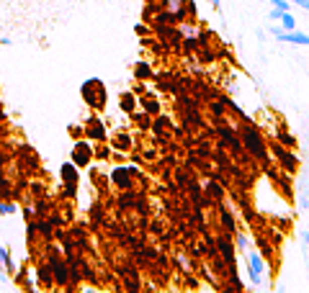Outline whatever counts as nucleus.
<instances>
[{"label":"nucleus","instance_id":"nucleus-1","mask_svg":"<svg viewBox=\"0 0 309 293\" xmlns=\"http://www.w3.org/2000/svg\"><path fill=\"white\" fill-rule=\"evenodd\" d=\"M237 131H240V139H242V147H245V154L260 167H268L271 162V152H268V142H266V134L258 126V121L253 124H237Z\"/></svg>","mask_w":309,"mask_h":293},{"label":"nucleus","instance_id":"nucleus-2","mask_svg":"<svg viewBox=\"0 0 309 293\" xmlns=\"http://www.w3.org/2000/svg\"><path fill=\"white\" fill-rule=\"evenodd\" d=\"M137 180L142 185H147L144 180V172L137 170L134 165H116L111 172H108V183H111L116 190H137Z\"/></svg>","mask_w":309,"mask_h":293},{"label":"nucleus","instance_id":"nucleus-3","mask_svg":"<svg viewBox=\"0 0 309 293\" xmlns=\"http://www.w3.org/2000/svg\"><path fill=\"white\" fill-rule=\"evenodd\" d=\"M80 95H83L85 106L91 108V111H103V108H106V101H108L106 85H103L98 77L85 80V82H83V87H80Z\"/></svg>","mask_w":309,"mask_h":293},{"label":"nucleus","instance_id":"nucleus-4","mask_svg":"<svg viewBox=\"0 0 309 293\" xmlns=\"http://www.w3.org/2000/svg\"><path fill=\"white\" fill-rule=\"evenodd\" d=\"M268 152H271V157H273V162L286 172V175H294L296 170H299V154H294V149H289V147H283V144H278L276 139L268 144Z\"/></svg>","mask_w":309,"mask_h":293},{"label":"nucleus","instance_id":"nucleus-5","mask_svg":"<svg viewBox=\"0 0 309 293\" xmlns=\"http://www.w3.org/2000/svg\"><path fill=\"white\" fill-rule=\"evenodd\" d=\"M116 273L121 275V290L124 293H142V275H139V267L126 262L124 267H116Z\"/></svg>","mask_w":309,"mask_h":293},{"label":"nucleus","instance_id":"nucleus-6","mask_svg":"<svg viewBox=\"0 0 309 293\" xmlns=\"http://www.w3.org/2000/svg\"><path fill=\"white\" fill-rule=\"evenodd\" d=\"M245 257H248V278H250V283L253 285H263V275H266V257H263L258 250H248L245 252Z\"/></svg>","mask_w":309,"mask_h":293},{"label":"nucleus","instance_id":"nucleus-7","mask_svg":"<svg viewBox=\"0 0 309 293\" xmlns=\"http://www.w3.org/2000/svg\"><path fill=\"white\" fill-rule=\"evenodd\" d=\"M214 244H216L219 255H222V260L227 262V267H237V247H235V234L222 232L219 237H214Z\"/></svg>","mask_w":309,"mask_h":293},{"label":"nucleus","instance_id":"nucleus-8","mask_svg":"<svg viewBox=\"0 0 309 293\" xmlns=\"http://www.w3.org/2000/svg\"><path fill=\"white\" fill-rule=\"evenodd\" d=\"M70 162L78 165L80 170H83V167H91V165H93V142L78 139V142L72 144V152H70Z\"/></svg>","mask_w":309,"mask_h":293},{"label":"nucleus","instance_id":"nucleus-9","mask_svg":"<svg viewBox=\"0 0 309 293\" xmlns=\"http://www.w3.org/2000/svg\"><path fill=\"white\" fill-rule=\"evenodd\" d=\"M85 139L88 142H93V144H106L108 139H111V137H108V131H106V126H103V121L98 119V116H88L85 119Z\"/></svg>","mask_w":309,"mask_h":293},{"label":"nucleus","instance_id":"nucleus-10","mask_svg":"<svg viewBox=\"0 0 309 293\" xmlns=\"http://www.w3.org/2000/svg\"><path fill=\"white\" fill-rule=\"evenodd\" d=\"M204 193H206V198H209V204L216 209L219 204H224L227 201V188L219 183V180H214V177H206V183H204Z\"/></svg>","mask_w":309,"mask_h":293},{"label":"nucleus","instance_id":"nucleus-11","mask_svg":"<svg viewBox=\"0 0 309 293\" xmlns=\"http://www.w3.org/2000/svg\"><path fill=\"white\" fill-rule=\"evenodd\" d=\"M59 177H62V185H64V188L78 190V183H80V167L72 165V162H64V165L59 167Z\"/></svg>","mask_w":309,"mask_h":293},{"label":"nucleus","instance_id":"nucleus-12","mask_svg":"<svg viewBox=\"0 0 309 293\" xmlns=\"http://www.w3.org/2000/svg\"><path fill=\"white\" fill-rule=\"evenodd\" d=\"M216 211H219V224H222V232H227V234H237V219H235V214L227 209V204H219L216 206Z\"/></svg>","mask_w":309,"mask_h":293},{"label":"nucleus","instance_id":"nucleus-13","mask_svg":"<svg viewBox=\"0 0 309 293\" xmlns=\"http://www.w3.org/2000/svg\"><path fill=\"white\" fill-rule=\"evenodd\" d=\"M36 283H39L44 290H54V288H57V285H54V278H52V267H49L47 260H41V262L36 265Z\"/></svg>","mask_w":309,"mask_h":293},{"label":"nucleus","instance_id":"nucleus-14","mask_svg":"<svg viewBox=\"0 0 309 293\" xmlns=\"http://www.w3.org/2000/svg\"><path fill=\"white\" fill-rule=\"evenodd\" d=\"M108 144H111V149H114V152H131V149H134V142H131L129 131H119V134H114V139H108Z\"/></svg>","mask_w":309,"mask_h":293},{"label":"nucleus","instance_id":"nucleus-15","mask_svg":"<svg viewBox=\"0 0 309 293\" xmlns=\"http://www.w3.org/2000/svg\"><path fill=\"white\" fill-rule=\"evenodd\" d=\"M278 41L281 44H294V47H309V34H304V31H286V34H281L278 36Z\"/></svg>","mask_w":309,"mask_h":293},{"label":"nucleus","instance_id":"nucleus-16","mask_svg":"<svg viewBox=\"0 0 309 293\" xmlns=\"http://www.w3.org/2000/svg\"><path fill=\"white\" fill-rule=\"evenodd\" d=\"M119 108H121V114L131 116V114H134V111L139 108V98L131 93V90H126V93L119 95Z\"/></svg>","mask_w":309,"mask_h":293},{"label":"nucleus","instance_id":"nucleus-17","mask_svg":"<svg viewBox=\"0 0 309 293\" xmlns=\"http://www.w3.org/2000/svg\"><path fill=\"white\" fill-rule=\"evenodd\" d=\"M273 139L278 142V144H283V147H289V149H296V137H291V131L286 129L283 124H278L276 129H273Z\"/></svg>","mask_w":309,"mask_h":293},{"label":"nucleus","instance_id":"nucleus-18","mask_svg":"<svg viewBox=\"0 0 309 293\" xmlns=\"http://www.w3.org/2000/svg\"><path fill=\"white\" fill-rule=\"evenodd\" d=\"M13 280H16L21 288H24V293H36V280L29 275V270H26V267H21L18 273L13 275Z\"/></svg>","mask_w":309,"mask_h":293},{"label":"nucleus","instance_id":"nucleus-19","mask_svg":"<svg viewBox=\"0 0 309 293\" xmlns=\"http://www.w3.org/2000/svg\"><path fill=\"white\" fill-rule=\"evenodd\" d=\"M36 229H39V239L47 244V242H52L54 239V224L49 221V219H36Z\"/></svg>","mask_w":309,"mask_h":293},{"label":"nucleus","instance_id":"nucleus-20","mask_svg":"<svg viewBox=\"0 0 309 293\" xmlns=\"http://www.w3.org/2000/svg\"><path fill=\"white\" fill-rule=\"evenodd\" d=\"M139 108L144 111L147 116H152V119H154V116H160V101H158V98H152V93L139 98Z\"/></svg>","mask_w":309,"mask_h":293},{"label":"nucleus","instance_id":"nucleus-21","mask_svg":"<svg viewBox=\"0 0 309 293\" xmlns=\"http://www.w3.org/2000/svg\"><path fill=\"white\" fill-rule=\"evenodd\" d=\"M255 247H258V252L266 257V260H276V257H273V255H276V247H273L271 239H266L263 234H258V237H255Z\"/></svg>","mask_w":309,"mask_h":293},{"label":"nucleus","instance_id":"nucleus-22","mask_svg":"<svg viewBox=\"0 0 309 293\" xmlns=\"http://www.w3.org/2000/svg\"><path fill=\"white\" fill-rule=\"evenodd\" d=\"M134 80H154V70H152V64L149 62H137L134 64Z\"/></svg>","mask_w":309,"mask_h":293},{"label":"nucleus","instance_id":"nucleus-23","mask_svg":"<svg viewBox=\"0 0 309 293\" xmlns=\"http://www.w3.org/2000/svg\"><path fill=\"white\" fill-rule=\"evenodd\" d=\"M111 154H114V149H111V144H93V160H98V162H106V160H111Z\"/></svg>","mask_w":309,"mask_h":293},{"label":"nucleus","instance_id":"nucleus-24","mask_svg":"<svg viewBox=\"0 0 309 293\" xmlns=\"http://www.w3.org/2000/svg\"><path fill=\"white\" fill-rule=\"evenodd\" d=\"M198 49H201L198 36H183V41H181V52L183 54H198Z\"/></svg>","mask_w":309,"mask_h":293},{"label":"nucleus","instance_id":"nucleus-25","mask_svg":"<svg viewBox=\"0 0 309 293\" xmlns=\"http://www.w3.org/2000/svg\"><path fill=\"white\" fill-rule=\"evenodd\" d=\"M158 13H160V3H158V0H147L144 8H142V18L147 21V24H152V18Z\"/></svg>","mask_w":309,"mask_h":293},{"label":"nucleus","instance_id":"nucleus-26","mask_svg":"<svg viewBox=\"0 0 309 293\" xmlns=\"http://www.w3.org/2000/svg\"><path fill=\"white\" fill-rule=\"evenodd\" d=\"M129 119L134 121V124H139V129H142V131H147V129L152 126V116H147L144 111H134V114H131Z\"/></svg>","mask_w":309,"mask_h":293},{"label":"nucleus","instance_id":"nucleus-27","mask_svg":"<svg viewBox=\"0 0 309 293\" xmlns=\"http://www.w3.org/2000/svg\"><path fill=\"white\" fill-rule=\"evenodd\" d=\"M278 26L283 29V34H286V31H296V18H294V13H291V11L283 13V16L278 18Z\"/></svg>","mask_w":309,"mask_h":293},{"label":"nucleus","instance_id":"nucleus-28","mask_svg":"<svg viewBox=\"0 0 309 293\" xmlns=\"http://www.w3.org/2000/svg\"><path fill=\"white\" fill-rule=\"evenodd\" d=\"M101 221H106V214H103L101 204H93V206H91V227H93V229H98V224H101Z\"/></svg>","mask_w":309,"mask_h":293},{"label":"nucleus","instance_id":"nucleus-29","mask_svg":"<svg viewBox=\"0 0 309 293\" xmlns=\"http://www.w3.org/2000/svg\"><path fill=\"white\" fill-rule=\"evenodd\" d=\"M16 201H11V198H0V216H13L16 214Z\"/></svg>","mask_w":309,"mask_h":293},{"label":"nucleus","instance_id":"nucleus-30","mask_svg":"<svg viewBox=\"0 0 309 293\" xmlns=\"http://www.w3.org/2000/svg\"><path fill=\"white\" fill-rule=\"evenodd\" d=\"M235 247H237V252H248V250H250V237L242 234V232H237V234H235Z\"/></svg>","mask_w":309,"mask_h":293},{"label":"nucleus","instance_id":"nucleus-31","mask_svg":"<svg viewBox=\"0 0 309 293\" xmlns=\"http://www.w3.org/2000/svg\"><path fill=\"white\" fill-rule=\"evenodd\" d=\"M173 175H175V183H178V190H181V188H186V185H188V180L193 177V175H191V170H175Z\"/></svg>","mask_w":309,"mask_h":293},{"label":"nucleus","instance_id":"nucleus-32","mask_svg":"<svg viewBox=\"0 0 309 293\" xmlns=\"http://www.w3.org/2000/svg\"><path fill=\"white\" fill-rule=\"evenodd\" d=\"M67 134L78 142V139H85V126H80V124H70L67 126Z\"/></svg>","mask_w":309,"mask_h":293},{"label":"nucleus","instance_id":"nucleus-33","mask_svg":"<svg viewBox=\"0 0 309 293\" xmlns=\"http://www.w3.org/2000/svg\"><path fill=\"white\" fill-rule=\"evenodd\" d=\"M183 6H186V13H188V21H196V18H198V6L193 3V0H183Z\"/></svg>","mask_w":309,"mask_h":293},{"label":"nucleus","instance_id":"nucleus-34","mask_svg":"<svg viewBox=\"0 0 309 293\" xmlns=\"http://www.w3.org/2000/svg\"><path fill=\"white\" fill-rule=\"evenodd\" d=\"M131 93H134L137 98H142V95H149V93H147V85H144L142 80H137V82H134V87H131Z\"/></svg>","mask_w":309,"mask_h":293},{"label":"nucleus","instance_id":"nucleus-35","mask_svg":"<svg viewBox=\"0 0 309 293\" xmlns=\"http://www.w3.org/2000/svg\"><path fill=\"white\" fill-rule=\"evenodd\" d=\"M271 6H273V8H278V11H283V13H289V11L294 8V6L289 3V0H271Z\"/></svg>","mask_w":309,"mask_h":293},{"label":"nucleus","instance_id":"nucleus-36","mask_svg":"<svg viewBox=\"0 0 309 293\" xmlns=\"http://www.w3.org/2000/svg\"><path fill=\"white\" fill-rule=\"evenodd\" d=\"M134 34H137L139 39H147V36L152 34V29H149L147 24H137V26H134Z\"/></svg>","mask_w":309,"mask_h":293},{"label":"nucleus","instance_id":"nucleus-37","mask_svg":"<svg viewBox=\"0 0 309 293\" xmlns=\"http://www.w3.org/2000/svg\"><path fill=\"white\" fill-rule=\"evenodd\" d=\"M21 214H24V219H26V221H36V211H34V206H24V209H21Z\"/></svg>","mask_w":309,"mask_h":293},{"label":"nucleus","instance_id":"nucleus-38","mask_svg":"<svg viewBox=\"0 0 309 293\" xmlns=\"http://www.w3.org/2000/svg\"><path fill=\"white\" fill-rule=\"evenodd\" d=\"M291 6H299L301 11H309V0H289Z\"/></svg>","mask_w":309,"mask_h":293},{"label":"nucleus","instance_id":"nucleus-39","mask_svg":"<svg viewBox=\"0 0 309 293\" xmlns=\"http://www.w3.org/2000/svg\"><path fill=\"white\" fill-rule=\"evenodd\" d=\"M268 31H271V36H276V39H278V36H281V34H283V29H281V26H278V21H276V26H271V29H268Z\"/></svg>","mask_w":309,"mask_h":293},{"label":"nucleus","instance_id":"nucleus-40","mask_svg":"<svg viewBox=\"0 0 309 293\" xmlns=\"http://www.w3.org/2000/svg\"><path fill=\"white\" fill-rule=\"evenodd\" d=\"M281 16H283V11H278V8H273V11H268V18H271V21H278Z\"/></svg>","mask_w":309,"mask_h":293},{"label":"nucleus","instance_id":"nucleus-41","mask_svg":"<svg viewBox=\"0 0 309 293\" xmlns=\"http://www.w3.org/2000/svg\"><path fill=\"white\" fill-rule=\"evenodd\" d=\"M149 232H152V234H160V232H163L160 221H152V224H149Z\"/></svg>","mask_w":309,"mask_h":293},{"label":"nucleus","instance_id":"nucleus-42","mask_svg":"<svg viewBox=\"0 0 309 293\" xmlns=\"http://www.w3.org/2000/svg\"><path fill=\"white\" fill-rule=\"evenodd\" d=\"M131 162H134V165H142V162H144V157H142L139 152H134V154H131Z\"/></svg>","mask_w":309,"mask_h":293},{"label":"nucleus","instance_id":"nucleus-43","mask_svg":"<svg viewBox=\"0 0 309 293\" xmlns=\"http://www.w3.org/2000/svg\"><path fill=\"white\" fill-rule=\"evenodd\" d=\"M154 157H158V152H154V149H147L144 152V160H154Z\"/></svg>","mask_w":309,"mask_h":293},{"label":"nucleus","instance_id":"nucleus-44","mask_svg":"<svg viewBox=\"0 0 309 293\" xmlns=\"http://www.w3.org/2000/svg\"><path fill=\"white\" fill-rule=\"evenodd\" d=\"M299 237H301V244H309V232H301Z\"/></svg>","mask_w":309,"mask_h":293},{"label":"nucleus","instance_id":"nucleus-45","mask_svg":"<svg viewBox=\"0 0 309 293\" xmlns=\"http://www.w3.org/2000/svg\"><path fill=\"white\" fill-rule=\"evenodd\" d=\"M0 47H11V39H8V36H3V39H0Z\"/></svg>","mask_w":309,"mask_h":293},{"label":"nucleus","instance_id":"nucleus-46","mask_svg":"<svg viewBox=\"0 0 309 293\" xmlns=\"http://www.w3.org/2000/svg\"><path fill=\"white\" fill-rule=\"evenodd\" d=\"M6 121H8V116H6V111L0 108V124H6Z\"/></svg>","mask_w":309,"mask_h":293},{"label":"nucleus","instance_id":"nucleus-47","mask_svg":"<svg viewBox=\"0 0 309 293\" xmlns=\"http://www.w3.org/2000/svg\"><path fill=\"white\" fill-rule=\"evenodd\" d=\"M0 280H3V283L8 280V273H6V270H3V267H0Z\"/></svg>","mask_w":309,"mask_h":293},{"label":"nucleus","instance_id":"nucleus-48","mask_svg":"<svg viewBox=\"0 0 309 293\" xmlns=\"http://www.w3.org/2000/svg\"><path fill=\"white\" fill-rule=\"evenodd\" d=\"M276 293H283V285H278V288H276Z\"/></svg>","mask_w":309,"mask_h":293}]
</instances>
